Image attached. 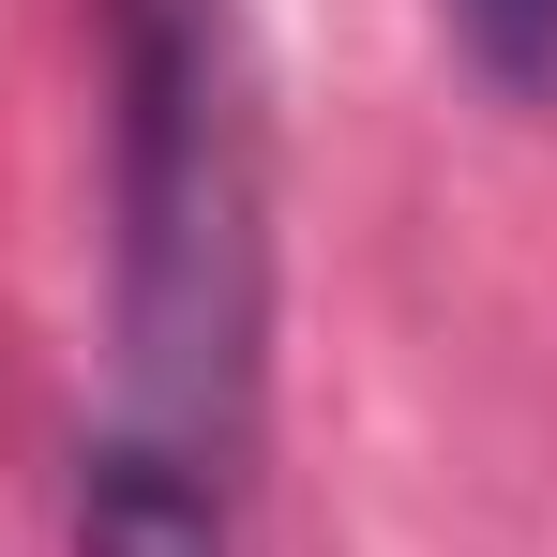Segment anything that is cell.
Segmentation results:
<instances>
[{
    "instance_id": "obj_2",
    "label": "cell",
    "mask_w": 557,
    "mask_h": 557,
    "mask_svg": "<svg viewBox=\"0 0 557 557\" xmlns=\"http://www.w3.org/2000/svg\"><path fill=\"white\" fill-rule=\"evenodd\" d=\"M76 557H226V453L166 422H106L76 453Z\"/></svg>"
},
{
    "instance_id": "obj_1",
    "label": "cell",
    "mask_w": 557,
    "mask_h": 557,
    "mask_svg": "<svg viewBox=\"0 0 557 557\" xmlns=\"http://www.w3.org/2000/svg\"><path fill=\"white\" fill-rule=\"evenodd\" d=\"M106 196H121V392L242 453L272 332V136L242 0H106Z\"/></svg>"
},
{
    "instance_id": "obj_3",
    "label": "cell",
    "mask_w": 557,
    "mask_h": 557,
    "mask_svg": "<svg viewBox=\"0 0 557 557\" xmlns=\"http://www.w3.org/2000/svg\"><path fill=\"white\" fill-rule=\"evenodd\" d=\"M497 91H557V0H453Z\"/></svg>"
}]
</instances>
